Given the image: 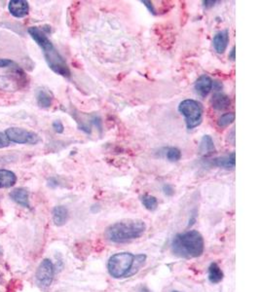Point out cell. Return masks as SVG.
Returning <instances> with one entry per match:
<instances>
[{"label":"cell","mask_w":260,"mask_h":292,"mask_svg":"<svg viewBox=\"0 0 260 292\" xmlns=\"http://www.w3.org/2000/svg\"><path fill=\"white\" fill-rule=\"evenodd\" d=\"M235 54H236V51H235V46H234V47H232V49H231V51L229 53V59L231 61H235V59H236Z\"/></svg>","instance_id":"cell-27"},{"label":"cell","mask_w":260,"mask_h":292,"mask_svg":"<svg viewBox=\"0 0 260 292\" xmlns=\"http://www.w3.org/2000/svg\"><path fill=\"white\" fill-rule=\"evenodd\" d=\"M140 201H141V204L143 205V207L148 210H151V211L155 210L158 207V201L154 196L145 194L140 197Z\"/></svg>","instance_id":"cell-19"},{"label":"cell","mask_w":260,"mask_h":292,"mask_svg":"<svg viewBox=\"0 0 260 292\" xmlns=\"http://www.w3.org/2000/svg\"><path fill=\"white\" fill-rule=\"evenodd\" d=\"M8 10L13 17L23 18L29 12V5L25 0H11L8 4Z\"/></svg>","instance_id":"cell-9"},{"label":"cell","mask_w":260,"mask_h":292,"mask_svg":"<svg viewBox=\"0 0 260 292\" xmlns=\"http://www.w3.org/2000/svg\"><path fill=\"white\" fill-rule=\"evenodd\" d=\"M166 156H167V158H168L169 161H171V162H177L181 158V152L176 147H170L167 150Z\"/></svg>","instance_id":"cell-22"},{"label":"cell","mask_w":260,"mask_h":292,"mask_svg":"<svg viewBox=\"0 0 260 292\" xmlns=\"http://www.w3.org/2000/svg\"><path fill=\"white\" fill-rule=\"evenodd\" d=\"M36 102L41 108H49L53 104V96L50 92L44 89H38L36 91Z\"/></svg>","instance_id":"cell-15"},{"label":"cell","mask_w":260,"mask_h":292,"mask_svg":"<svg viewBox=\"0 0 260 292\" xmlns=\"http://www.w3.org/2000/svg\"><path fill=\"white\" fill-rule=\"evenodd\" d=\"M53 129L55 130L56 133L58 134H63L64 131H65V127L63 125V123L60 121V120H56L53 122Z\"/></svg>","instance_id":"cell-23"},{"label":"cell","mask_w":260,"mask_h":292,"mask_svg":"<svg viewBox=\"0 0 260 292\" xmlns=\"http://www.w3.org/2000/svg\"><path fill=\"white\" fill-rule=\"evenodd\" d=\"M10 146V142L8 141L7 137L5 136L4 133L0 132V148H5Z\"/></svg>","instance_id":"cell-24"},{"label":"cell","mask_w":260,"mask_h":292,"mask_svg":"<svg viewBox=\"0 0 260 292\" xmlns=\"http://www.w3.org/2000/svg\"><path fill=\"white\" fill-rule=\"evenodd\" d=\"M229 43V32L228 30L218 31L213 39V45L217 53L223 54Z\"/></svg>","instance_id":"cell-10"},{"label":"cell","mask_w":260,"mask_h":292,"mask_svg":"<svg viewBox=\"0 0 260 292\" xmlns=\"http://www.w3.org/2000/svg\"><path fill=\"white\" fill-rule=\"evenodd\" d=\"M176 292V291H174V292Z\"/></svg>","instance_id":"cell-30"},{"label":"cell","mask_w":260,"mask_h":292,"mask_svg":"<svg viewBox=\"0 0 260 292\" xmlns=\"http://www.w3.org/2000/svg\"><path fill=\"white\" fill-rule=\"evenodd\" d=\"M211 104L214 109L216 110H225L228 109L231 105V100L228 96L222 94V93H216L212 100H211Z\"/></svg>","instance_id":"cell-12"},{"label":"cell","mask_w":260,"mask_h":292,"mask_svg":"<svg viewBox=\"0 0 260 292\" xmlns=\"http://www.w3.org/2000/svg\"><path fill=\"white\" fill-rule=\"evenodd\" d=\"M17 182L16 174L8 169H0V188L13 187Z\"/></svg>","instance_id":"cell-16"},{"label":"cell","mask_w":260,"mask_h":292,"mask_svg":"<svg viewBox=\"0 0 260 292\" xmlns=\"http://www.w3.org/2000/svg\"><path fill=\"white\" fill-rule=\"evenodd\" d=\"M144 254L133 255L130 252H120L112 255L108 262L109 275L114 279L125 278L136 273L143 265Z\"/></svg>","instance_id":"cell-4"},{"label":"cell","mask_w":260,"mask_h":292,"mask_svg":"<svg viewBox=\"0 0 260 292\" xmlns=\"http://www.w3.org/2000/svg\"><path fill=\"white\" fill-rule=\"evenodd\" d=\"M4 134L10 143H14L18 145L34 146L40 142L39 136L36 133L22 128L11 127L6 129Z\"/></svg>","instance_id":"cell-6"},{"label":"cell","mask_w":260,"mask_h":292,"mask_svg":"<svg viewBox=\"0 0 260 292\" xmlns=\"http://www.w3.org/2000/svg\"><path fill=\"white\" fill-rule=\"evenodd\" d=\"M223 272L217 263H212L209 267V280L212 284H218L223 280Z\"/></svg>","instance_id":"cell-18"},{"label":"cell","mask_w":260,"mask_h":292,"mask_svg":"<svg viewBox=\"0 0 260 292\" xmlns=\"http://www.w3.org/2000/svg\"><path fill=\"white\" fill-rule=\"evenodd\" d=\"M150 292V291H149V290H147V289H146V288H141V289H140V291H139V292Z\"/></svg>","instance_id":"cell-29"},{"label":"cell","mask_w":260,"mask_h":292,"mask_svg":"<svg viewBox=\"0 0 260 292\" xmlns=\"http://www.w3.org/2000/svg\"><path fill=\"white\" fill-rule=\"evenodd\" d=\"M212 165H214L216 167H223V168H226V169L234 168L235 165H236L235 152L229 154L228 156L214 159L213 162H212Z\"/></svg>","instance_id":"cell-14"},{"label":"cell","mask_w":260,"mask_h":292,"mask_svg":"<svg viewBox=\"0 0 260 292\" xmlns=\"http://www.w3.org/2000/svg\"><path fill=\"white\" fill-rule=\"evenodd\" d=\"M17 82L16 80L10 78V77H0V89L6 90V91H14L17 89Z\"/></svg>","instance_id":"cell-21"},{"label":"cell","mask_w":260,"mask_h":292,"mask_svg":"<svg viewBox=\"0 0 260 292\" xmlns=\"http://www.w3.org/2000/svg\"><path fill=\"white\" fill-rule=\"evenodd\" d=\"M147 9H148V11L150 12V13H152L153 15H155L156 13H155V9H154V6H153V4H152V2L151 1H147V0H141L140 1Z\"/></svg>","instance_id":"cell-26"},{"label":"cell","mask_w":260,"mask_h":292,"mask_svg":"<svg viewBox=\"0 0 260 292\" xmlns=\"http://www.w3.org/2000/svg\"><path fill=\"white\" fill-rule=\"evenodd\" d=\"M235 121V113L234 112H228L225 114H222L218 120H217V125L221 128L228 127Z\"/></svg>","instance_id":"cell-20"},{"label":"cell","mask_w":260,"mask_h":292,"mask_svg":"<svg viewBox=\"0 0 260 292\" xmlns=\"http://www.w3.org/2000/svg\"><path fill=\"white\" fill-rule=\"evenodd\" d=\"M217 151L216 146L214 144V141L212 139V137L210 136H204L201 140L200 146H199V152L203 155V156H210L212 154H214Z\"/></svg>","instance_id":"cell-17"},{"label":"cell","mask_w":260,"mask_h":292,"mask_svg":"<svg viewBox=\"0 0 260 292\" xmlns=\"http://www.w3.org/2000/svg\"><path fill=\"white\" fill-rule=\"evenodd\" d=\"M53 221L56 226H64L69 217L68 209L64 206H57L53 209Z\"/></svg>","instance_id":"cell-13"},{"label":"cell","mask_w":260,"mask_h":292,"mask_svg":"<svg viewBox=\"0 0 260 292\" xmlns=\"http://www.w3.org/2000/svg\"><path fill=\"white\" fill-rule=\"evenodd\" d=\"M146 224L140 219H127L110 225L105 233L107 240L114 244H124L141 237Z\"/></svg>","instance_id":"cell-3"},{"label":"cell","mask_w":260,"mask_h":292,"mask_svg":"<svg viewBox=\"0 0 260 292\" xmlns=\"http://www.w3.org/2000/svg\"><path fill=\"white\" fill-rule=\"evenodd\" d=\"M203 3H204V5H205L206 8H211V7H213L217 3V1H213V0L209 1V0H207V1H204Z\"/></svg>","instance_id":"cell-28"},{"label":"cell","mask_w":260,"mask_h":292,"mask_svg":"<svg viewBox=\"0 0 260 292\" xmlns=\"http://www.w3.org/2000/svg\"><path fill=\"white\" fill-rule=\"evenodd\" d=\"M54 274L55 270L52 261L50 259H44L40 263L35 275L38 286L44 289L49 288L53 282Z\"/></svg>","instance_id":"cell-7"},{"label":"cell","mask_w":260,"mask_h":292,"mask_svg":"<svg viewBox=\"0 0 260 292\" xmlns=\"http://www.w3.org/2000/svg\"><path fill=\"white\" fill-rule=\"evenodd\" d=\"M163 191H164V193H165L167 196H169V197H171V196H173V195L174 194V189H173V187L172 185H170V184H165V185L163 186Z\"/></svg>","instance_id":"cell-25"},{"label":"cell","mask_w":260,"mask_h":292,"mask_svg":"<svg viewBox=\"0 0 260 292\" xmlns=\"http://www.w3.org/2000/svg\"><path fill=\"white\" fill-rule=\"evenodd\" d=\"M172 252L180 258L192 259L200 257L205 250L203 236L195 230L177 234L172 242Z\"/></svg>","instance_id":"cell-2"},{"label":"cell","mask_w":260,"mask_h":292,"mask_svg":"<svg viewBox=\"0 0 260 292\" xmlns=\"http://www.w3.org/2000/svg\"><path fill=\"white\" fill-rule=\"evenodd\" d=\"M213 85H214V81L213 79L208 76V75H202L200 76L194 85V89L197 95H199L202 98H206L211 91L213 90Z\"/></svg>","instance_id":"cell-8"},{"label":"cell","mask_w":260,"mask_h":292,"mask_svg":"<svg viewBox=\"0 0 260 292\" xmlns=\"http://www.w3.org/2000/svg\"><path fill=\"white\" fill-rule=\"evenodd\" d=\"M28 34L41 48L48 66L57 74L64 77H70V70L63 56L55 48L52 41L48 38L46 32L38 26L28 28Z\"/></svg>","instance_id":"cell-1"},{"label":"cell","mask_w":260,"mask_h":292,"mask_svg":"<svg viewBox=\"0 0 260 292\" xmlns=\"http://www.w3.org/2000/svg\"><path fill=\"white\" fill-rule=\"evenodd\" d=\"M178 111L182 116H184L186 127L188 130H193L202 123L203 107L197 101H182L178 105Z\"/></svg>","instance_id":"cell-5"},{"label":"cell","mask_w":260,"mask_h":292,"mask_svg":"<svg viewBox=\"0 0 260 292\" xmlns=\"http://www.w3.org/2000/svg\"><path fill=\"white\" fill-rule=\"evenodd\" d=\"M10 198L18 205L30 209L28 191L23 188H17L10 192Z\"/></svg>","instance_id":"cell-11"}]
</instances>
